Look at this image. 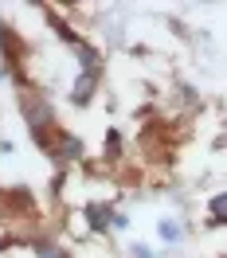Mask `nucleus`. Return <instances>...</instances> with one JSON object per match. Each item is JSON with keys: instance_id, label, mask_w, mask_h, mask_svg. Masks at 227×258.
I'll use <instances>...</instances> for the list:
<instances>
[{"instance_id": "nucleus-1", "label": "nucleus", "mask_w": 227, "mask_h": 258, "mask_svg": "<svg viewBox=\"0 0 227 258\" xmlns=\"http://www.w3.org/2000/svg\"><path fill=\"white\" fill-rule=\"evenodd\" d=\"M94 71H86V75H82L79 79V86H75V102H86V98H90V90H94Z\"/></svg>"}, {"instance_id": "nucleus-2", "label": "nucleus", "mask_w": 227, "mask_h": 258, "mask_svg": "<svg viewBox=\"0 0 227 258\" xmlns=\"http://www.w3.org/2000/svg\"><path fill=\"white\" fill-rule=\"evenodd\" d=\"M32 125H35V129H39V125H51L47 106H32Z\"/></svg>"}, {"instance_id": "nucleus-3", "label": "nucleus", "mask_w": 227, "mask_h": 258, "mask_svg": "<svg viewBox=\"0 0 227 258\" xmlns=\"http://www.w3.org/2000/svg\"><path fill=\"white\" fill-rule=\"evenodd\" d=\"M161 239H168V242H177L180 239V227L168 219V223H161Z\"/></svg>"}, {"instance_id": "nucleus-4", "label": "nucleus", "mask_w": 227, "mask_h": 258, "mask_svg": "<svg viewBox=\"0 0 227 258\" xmlns=\"http://www.w3.org/2000/svg\"><path fill=\"white\" fill-rule=\"evenodd\" d=\"M86 215H90V223H94V227H106V219H110V215H106V208H90Z\"/></svg>"}, {"instance_id": "nucleus-5", "label": "nucleus", "mask_w": 227, "mask_h": 258, "mask_svg": "<svg viewBox=\"0 0 227 258\" xmlns=\"http://www.w3.org/2000/svg\"><path fill=\"white\" fill-rule=\"evenodd\" d=\"M211 211H215V215L223 219V215H227V196H219V200H211Z\"/></svg>"}, {"instance_id": "nucleus-6", "label": "nucleus", "mask_w": 227, "mask_h": 258, "mask_svg": "<svg viewBox=\"0 0 227 258\" xmlns=\"http://www.w3.org/2000/svg\"><path fill=\"white\" fill-rule=\"evenodd\" d=\"M39 258H67L63 250H55V246H39Z\"/></svg>"}]
</instances>
